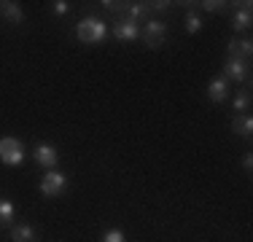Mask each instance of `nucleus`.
I'll return each mask as SVG.
<instances>
[{"mask_svg": "<svg viewBox=\"0 0 253 242\" xmlns=\"http://www.w3.org/2000/svg\"><path fill=\"white\" fill-rule=\"evenodd\" d=\"M33 159H35V164H38V167L54 169V167H57V161H59V154H57V148H54V145L41 143V145H35Z\"/></svg>", "mask_w": 253, "mask_h": 242, "instance_id": "obj_7", "label": "nucleus"}, {"mask_svg": "<svg viewBox=\"0 0 253 242\" xmlns=\"http://www.w3.org/2000/svg\"><path fill=\"white\" fill-rule=\"evenodd\" d=\"M226 54H229L226 59H245V62H248L251 54H253V40L251 38H240V40L232 38L226 46Z\"/></svg>", "mask_w": 253, "mask_h": 242, "instance_id": "obj_8", "label": "nucleus"}, {"mask_svg": "<svg viewBox=\"0 0 253 242\" xmlns=\"http://www.w3.org/2000/svg\"><path fill=\"white\" fill-rule=\"evenodd\" d=\"M140 38H143V43H146L148 48H159L162 43H165V38H167V24L159 22V19H148L140 27Z\"/></svg>", "mask_w": 253, "mask_h": 242, "instance_id": "obj_4", "label": "nucleus"}, {"mask_svg": "<svg viewBox=\"0 0 253 242\" xmlns=\"http://www.w3.org/2000/svg\"><path fill=\"white\" fill-rule=\"evenodd\" d=\"M102 5H105L111 14H116V19H124L126 14V3H116V0H102Z\"/></svg>", "mask_w": 253, "mask_h": 242, "instance_id": "obj_19", "label": "nucleus"}, {"mask_svg": "<svg viewBox=\"0 0 253 242\" xmlns=\"http://www.w3.org/2000/svg\"><path fill=\"white\" fill-rule=\"evenodd\" d=\"M200 8L208 11V14H226L229 3H224V0H205V3H200Z\"/></svg>", "mask_w": 253, "mask_h": 242, "instance_id": "obj_17", "label": "nucleus"}, {"mask_svg": "<svg viewBox=\"0 0 253 242\" xmlns=\"http://www.w3.org/2000/svg\"><path fill=\"white\" fill-rule=\"evenodd\" d=\"M124 19H129V22H135V24H140V27H143V24L151 19V5H148V3H126Z\"/></svg>", "mask_w": 253, "mask_h": 242, "instance_id": "obj_11", "label": "nucleus"}, {"mask_svg": "<svg viewBox=\"0 0 253 242\" xmlns=\"http://www.w3.org/2000/svg\"><path fill=\"white\" fill-rule=\"evenodd\" d=\"M14 202L8 199H0V229H11L14 226Z\"/></svg>", "mask_w": 253, "mask_h": 242, "instance_id": "obj_15", "label": "nucleus"}, {"mask_svg": "<svg viewBox=\"0 0 253 242\" xmlns=\"http://www.w3.org/2000/svg\"><path fill=\"white\" fill-rule=\"evenodd\" d=\"M232 132L248 140V137L253 135V119L248 116V113H237V116H234V121H232Z\"/></svg>", "mask_w": 253, "mask_h": 242, "instance_id": "obj_13", "label": "nucleus"}, {"mask_svg": "<svg viewBox=\"0 0 253 242\" xmlns=\"http://www.w3.org/2000/svg\"><path fill=\"white\" fill-rule=\"evenodd\" d=\"M200 30H202V16L197 14V11H189V14H186V33L197 35Z\"/></svg>", "mask_w": 253, "mask_h": 242, "instance_id": "obj_18", "label": "nucleus"}, {"mask_svg": "<svg viewBox=\"0 0 253 242\" xmlns=\"http://www.w3.org/2000/svg\"><path fill=\"white\" fill-rule=\"evenodd\" d=\"M243 169H245V172H251V169H253V156L251 154L243 156Z\"/></svg>", "mask_w": 253, "mask_h": 242, "instance_id": "obj_23", "label": "nucleus"}, {"mask_svg": "<svg viewBox=\"0 0 253 242\" xmlns=\"http://www.w3.org/2000/svg\"><path fill=\"white\" fill-rule=\"evenodd\" d=\"M102 242H126V237H124L122 229H108V232L102 234Z\"/></svg>", "mask_w": 253, "mask_h": 242, "instance_id": "obj_20", "label": "nucleus"}, {"mask_svg": "<svg viewBox=\"0 0 253 242\" xmlns=\"http://www.w3.org/2000/svg\"><path fill=\"white\" fill-rule=\"evenodd\" d=\"M108 35V22H102L100 16H86L76 24V38L86 46H94V43H102Z\"/></svg>", "mask_w": 253, "mask_h": 242, "instance_id": "obj_1", "label": "nucleus"}, {"mask_svg": "<svg viewBox=\"0 0 253 242\" xmlns=\"http://www.w3.org/2000/svg\"><path fill=\"white\" fill-rule=\"evenodd\" d=\"M251 24H253L251 3H240V8L232 14V27H234V33H248Z\"/></svg>", "mask_w": 253, "mask_h": 242, "instance_id": "obj_10", "label": "nucleus"}, {"mask_svg": "<svg viewBox=\"0 0 253 242\" xmlns=\"http://www.w3.org/2000/svg\"><path fill=\"white\" fill-rule=\"evenodd\" d=\"M25 145L16 137H0V161L5 167H19L25 161Z\"/></svg>", "mask_w": 253, "mask_h": 242, "instance_id": "obj_2", "label": "nucleus"}, {"mask_svg": "<svg viewBox=\"0 0 253 242\" xmlns=\"http://www.w3.org/2000/svg\"><path fill=\"white\" fill-rule=\"evenodd\" d=\"M0 19H5L8 24H25L27 14L22 11L19 3H14V0H0Z\"/></svg>", "mask_w": 253, "mask_h": 242, "instance_id": "obj_9", "label": "nucleus"}, {"mask_svg": "<svg viewBox=\"0 0 253 242\" xmlns=\"http://www.w3.org/2000/svg\"><path fill=\"white\" fill-rule=\"evenodd\" d=\"M111 33H113V38H116V40L129 43V40L140 38V24H135L129 19H116V22H113V27H111Z\"/></svg>", "mask_w": 253, "mask_h": 242, "instance_id": "obj_6", "label": "nucleus"}, {"mask_svg": "<svg viewBox=\"0 0 253 242\" xmlns=\"http://www.w3.org/2000/svg\"><path fill=\"white\" fill-rule=\"evenodd\" d=\"M208 97H210V102H226L229 100V81L224 76L213 78V81L208 83Z\"/></svg>", "mask_w": 253, "mask_h": 242, "instance_id": "obj_12", "label": "nucleus"}, {"mask_svg": "<svg viewBox=\"0 0 253 242\" xmlns=\"http://www.w3.org/2000/svg\"><path fill=\"white\" fill-rule=\"evenodd\" d=\"M251 65L245 59H226L224 62V78L234 83H248L251 81Z\"/></svg>", "mask_w": 253, "mask_h": 242, "instance_id": "obj_5", "label": "nucleus"}, {"mask_svg": "<svg viewBox=\"0 0 253 242\" xmlns=\"http://www.w3.org/2000/svg\"><path fill=\"white\" fill-rule=\"evenodd\" d=\"M251 92H237L234 94V100H232V105H234V113H248L251 111Z\"/></svg>", "mask_w": 253, "mask_h": 242, "instance_id": "obj_16", "label": "nucleus"}, {"mask_svg": "<svg viewBox=\"0 0 253 242\" xmlns=\"http://www.w3.org/2000/svg\"><path fill=\"white\" fill-rule=\"evenodd\" d=\"M148 5H151V11H167L172 3H167V0H156V3H148Z\"/></svg>", "mask_w": 253, "mask_h": 242, "instance_id": "obj_22", "label": "nucleus"}, {"mask_svg": "<svg viewBox=\"0 0 253 242\" xmlns=\"http://www.w3.org/2000/svg\"><path fill=\"white\" fill-rule=\"evenodd\" d=\"M11 240L14 242H35V229L30 223H16V226H11Z\"/></svg>", "mask_w": 253, "mask_h": 242, "instance_id": "obj_14", "label": "nucleus"}, {"mask_svg": "<svg viewBox=\"0 0 253 242\" xmlns=\"http://www.w3.org/2000/svg\"><path fill=\"white\" fill-rule=\"evenodd\" d=\"M65 191H68V175L57 172V169H49V172L43 175V180H41V194L49 197V199H57V197H62Z\"/></svg>", "mask_w": 253, "mask_h": 242, "instance_id": "obj_3", "label": "nucleus"}, {"mask_svg": "<svg viewBox=\"0 0 253 242\" xmlns=\"http://www.w3.org/2000/svg\"><path fill=\"white\" fill-rule=\"evenodd\" d=\"M51 11H54V16H65L70 11V3L68 0H57V3H51Z\"/></svg>", "mask_w": 253, "mask_h": 242, "instance_id": "obj_21", "label": "nucleus"}]
</instances>
